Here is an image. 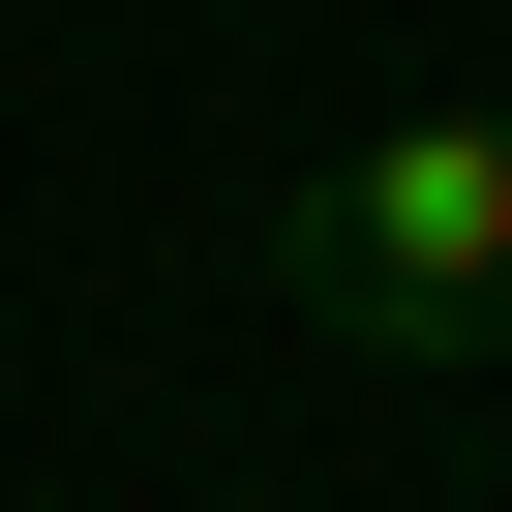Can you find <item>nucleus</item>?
Returning a JSON list of instances; mask_svg holds the SVG:
<instances>
[{
    "label": "nucleus",
    "mask_w": 512,
    "mask_h": 512,
    "mask_svg": "<svg viewBox=\"0 0 512 512\" xmlns=\"http://www.w3.org/2000/svg\"><path fill=\"white\" fill-rule=\"evenodd\" d=\"M272 272H302L332 362H512V121H482V91L362 121V151L272 211Z\"/></svg>",
    "instance_id": "nucleus-1"
}]
</instances>
